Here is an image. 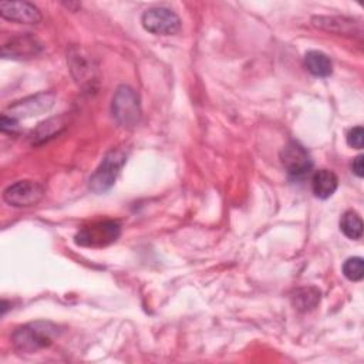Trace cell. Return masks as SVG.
I'll list each match as a JSON object with an SVG mask.
<instances>
[{"instance_id":"6da1fadb","label":"cell","mask_w":364,"mask_h":364,"mask_svg":"<svg viewBox=\"0 0 364 364\" xmlns=\"http://www.w3.org/2000/svg\"><path fill=\"white\" fill-rule=\"evenodd\" d=\"M57 336V327L48 321H36L18 327L11 341L18 353H37L41 348L51 346L53 338Z\"/></svg>"},{"instance_id":"7a4b0ae2","label":"cell","mask_w":364,"mask_h":364,"mask_svg":"<svg viewBox=\"0 0 364 364\" xmlns=\"http://www.w3.org/2000/svg\"><path fill=\"white\" fill-rule=\"evenodd\" d=\"M111 112L121 127L134 128L138 125L142 111L136 91L129 85H119L112 97Z\"/></svg>"},{"instance_id":"3957f363","label":"cell","mask_w":364,"mask_h":364,"mask_svg":"<svg viewBox=\"0 0 364 364\" xmlns=\"http://www.w3.org/2000/svg\"><path fill=\"white\" fill-rule=\"evenodd\" d=\"M127 161V154L124 149H112L109 151L100 166L90 178V189L95 193H102L108 191L117 181L124 164Z\"/></svg>"},{"instance_id":"277c9868","label":"cell","mask_w":364,"mask_h":364,"mask_svg":"<svg viewBox=\"0 0 364 364\" xmlns=\"http://www.w3.org/2000/svg\"><path fill=\"white\" fill-rule=\"evenodd\" d=\"M121 233V226L114 220H100L84 226L75 236V243L87 247H102L114 243Z\"/></svg>"},{"instance_id":"5b68a950","label":"cell","mask_w":364,"mask_h":364,"mask_svg":"<svg viewBox=\"0 0 364 364\" xmlns=\"http://www.w3.org/2000/svg\"><path fill=\"white\" fill-rule=\"evenodd\" d=\"M144 28L158 36H172L181 30V18L168 7H151L142 13Z\"/></svg>"},{"instance_id":"8992f818","label":"cell","mask_w":364,"mask_h":364,"mask_svg":"<svg viewBox=\"0 0 364 364\" xmlns=\"http://www.w3.org/2000/svg\"><path fill=\"white\" fill-rule=\"evenodd\" d=\"M46 191L43 185L34 181H17L7 186L3 193V199L16 208H27L38 203Z\"/></svg>"},{"instance_id":"52a82bcc","label":"cell","mask_w":364,"mask_h":364,"mask_svg":"<svg viewBox=\"0 0 364 364\" xmlns=\"http://www.w3.org/2000/svg\"><path fill=\"white\" fill-rule=\"evenodd\" d=\"M54 101H55L54 94L40 92V94L30 95L27 98L13 102L11 105H9V108L4 114L14 119L31 118V117L41 115V114L47 112L54 105Z\"/></svg>"},{"instance_id":"ba28073f","label":"cell","mask_w":364,"mask_h":364,"mask_svg":"<svg viewBox=\"0 0 364 364\" xmlns=\"http://www.w3.org/2000/svg\"><path fill=\"white\" fill-rule=\"evenodd\" d=\"M280 161L287 173L296 178L306 175L313 166V161L307 149L296 141H290L283 146L280 152Z\"/></svg>"},{"instance_id":"9c48e42d","label":"cell","mask_w":364,"mask_h":364,"mask_svg":"<svg viewBox=\"0 0 364 364\" xmlns=\"http://www.w3.org/2000/svg\"><path fill=\"white\" fill-rule=\"evenodd\" d=\"M0 16L20 24H38L41 21L40 10L28 1H1Z\"/></svg>"},{"instance_id":"30bf717a","label":"cell","mask_w":364,"mask_h":364,"mask_svg":"<svg viewBox=\"0 0 364 364\" xmlns=\"http://www.w3.org/2000/svg\"><path fill=\"white\" fill-rule=\"evenodd\" d=\"M313 26L330 33L344 34V36H355L361 34V27L357 21L347 17L337 16H316L313 17Z\"/></svg>"},{"instance_id":"8fae6325","label":"cell","mask_w":364,"mask_h":364,"mask_svg":"<svg viewBox=\"0 0 364 364\" xmlns=\"http://www.w3.org/2000/svg\"><path fill=\"white\" fill-rule=\"evenodd\" d=\"M40 51V44L36 38L27 34H20L11 37L9 43H3L1 54L3 57H14V58H24L33 57Z\"/></svg>"},{"instance_id":"7c38bea8","label":"cell","mask_w":364,"mask_h":364,"mask_svg":"<svg viewBox=\"0 0 364 364\" xmlns=\"http://www.w3.org/2000/svg\"><path fill=\"white\" fill-rule=\"evenodd\" d=\"M68 60L71 67L70 70L75 81L81 85H91V82L95 80V70L91 58H88V55H85L80 48H73L68 54Z\"/></svg>"},{"instance_id":"4fadbf2b","label":"cell","mask_w":364,"mask_h":364,"mask_svg":"<svg viewBox=\"0 0 364 364\" xmlns=\"http://www.w3.org/2000/svg\"><path fill=\"white\" fill-rule=\"evenodd\" d=\"M338 186V178L333 171L320 169L311 178V189L318 199L330 198Z\"/></svg>"},{"instance_id":"5bb4252c","label":"cell","mask_w":364,"mask_h":364,"mask_svg":"<svg viewBox=\"0 0 364 364\" xmlns=\"http://www.w3.org/2000/svg\"><path fill=\"white\" fill-rule=\"evenodd\" d=\"M304 65L316 77H328L333 73L330 57L317 50H310L306 53Z\"/></svg>"},{"instance_id":"9a60e30c","label":"cell","mask_w":364,"mask_h":364,"mask_svg":"<svg viewBox=\"0 0 364 364\" xmlns=\"http://www.w3.org/2000/svg\"><path fill=\"white\" fill-rule=\"evenodd\" d=\"M291 303L299 311H310L320 303V290L314 286L300 287L293 293Z\"/></svg>"},{"instance_id":"2e32d148","label":"cell","mask_w":364,"mask_h":364,"mask_svg":"<svg viewBox=\"0 0 364 364\" xmlns=\"http://www.w3.org/2000/svg\"><path fill=\"white\" fill-rule=\"evenodd\" d=\"M65 127V124L63 122L61 118H50L44 122H41L31 134V139L34 144L38 142H44L50 138H53L55 134H58L63 128Z\"/></svg>"},{"instance_id":"e0dca14e","label":"cell","mask_w":364,"mask_h":364,"mask_svg":"<svg viewBox=\"0 0 364 364\" xmlns=\"http://www.w3.org/2000/svg\"><path fill=\"white\" fill-rule=\"evenodd\" d=\"M340 229L341 232L353 240H358L363 236V220L358 216V213L353 210H347L340 220Z\"/></svg>"},{"instance_id":"ac0fdd59","label":"cell","mask_w":364,"mask_h":364,"mask_svg":"<svg viewBox=\"0 0 364 364\" xmlns=\"http://www.w3.org/2000/svg\"><path fill=\"white\" fill-rule=\"evenodd\" d=\"M344 276L351 282H360L364 276V262L361 257H350L343 264Z\"/></svg>"},{"instance_id":"d6986e66","label":"cell","mask_w":364,"mask_h":364,"mask_svg":"<svg viewBox=\"0 0 364 364\" xmlns=\"http://www.w3.org/2000/svg\"><path fill=\"white\" fill-rule=\"evenodd\" d=\"M363 141H364V131L363 127H354L353 129L348 131L347 134V144L355 149L363 148Z\"/></svg>"},{"instance_id":"ffe728a7","label":"cell","mask_w":364,"mask_h":364,"mask_svg":"<svg viewBox=\"0 0 364 364\" xmlns=\"http://www.w3.org/2000/svg\"><path fill=\"white\" fill-rule=\"evenodd\" d=\"M364 156L363 155H357L354 159H353V164H351V169L353 172L358 176V178H363L364 176V162H363Z\"/></svg>"}]
</instances>
